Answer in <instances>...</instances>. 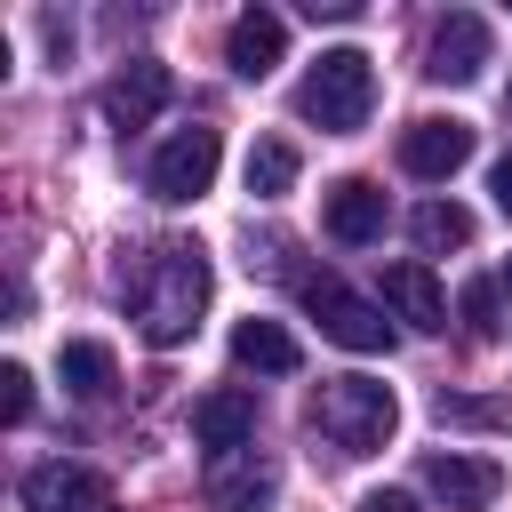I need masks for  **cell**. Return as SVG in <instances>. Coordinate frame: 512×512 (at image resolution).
I'll return each instance as SVG.
<instances>
[{
  "label": "cell",
  "mask_w": 512,
  "mask_h": 512,
  "mask_svg": "<svg viewBox=\"0 0 512 512\" xmlns=\"http://www.w3.org/2000/svg\"><path fill=\"white\" fill-rule=\"evenodd\" d=\"M168 88H176V80H168V64H144V56H136L128 72H112V80H104V120H112V128H144V120L168 104Z\"/></svg>",
  "instance_id": "cell-14"
},
{
  "label": "cell",
  "mask_w": 512,
  "mask_h": 512,
  "mask_svg": "<svg viewBox=\"0 0 512 512\" xmlns=\"http://www.w3.org/2000/svg\"><path fill=\"white\" fill-rule=\"evenodd\" d=\"M360 512H416V496H400V488H376V496H360Z\"/></svg>",
  "instance_id": "cell-24"
},
{
  "label": "cell",
  "mask_w": 512,
  "mask_h": 512,
  "mask_svg": "<svg viewBox=\"0 0 512 512\" xmlns=\"http://www.w3.org/2000/svg\"><path fill=\"white\" fill-rule=\"evenodd\" d=\"M232 360L256 368V376H296V368H304V352H296V336H288L280 320H240V328H232Z\"/></svg>",
  "instance_id": "cell-16"
},
{
  "label": "cell",
  "mask_w": 512,
  "mask_h": 512,
  "mask_svg": "<svg viewBox=\"0 0 512 512\" xmlns=\"http://www.w3.org/2000/svg\"><path fill=\"white\" fill-rule=\"evenodd\" d=\"M480 64H488V24L472 8H448L432 24V40H424V72L440 88H464V80H480Z\"/></svg>",
  "instance_id": "cell-9"
},
{
  "label": "cell",
  "mask_w": 512,
  "mask_h": 512,
  "mask_svg": "<svg viewBox=\"0 0 512 512\" xmlns=\"http://www.w3.org/2000/svg\"><path fill=\"white\" fill-rule=\"evenodd\" d=\"M488 200L512 216V152H504V160H488Z\"/></svg>",
  "instance_id": "cell-23"
},
{
  "label": "cell",
  "mask_w": 512,
  "mask_h": 512,
  "mask_svg": "<svg viewBox=\"0 0 512 512\" xmlns=\"http://www.w3.org/2000/svg\"><path fill=\"white\" fill-rule=\"evenodd\" d=\"M216 160H224L216 128H176V136L152 152V192H160V200H200V192L216 184Z\"/></svg>",
  "instance_id": "cell-6"
},
{
  "label": "cell",
  "mask_w": 512,
  "mask_h": 512,
  "mask_svg": "<svg viewBox=\"0 0 512 512\" xmlns=\"http://www.w3.org/2000/svg\"><path fill=\"white\" fill-rule=\"evenodd\" d=\"M440 424H472V432H488V424H504V408H496V400H472V392H440Z\"/></svg>",
  "instance_id": "cell-21"
},
{
  "label": "cell",
  "mask_w": 512,
  "mask_h": 512,
  "mask_svg": "<svg viewBox=\"0 0 512 512\" xmlns=\"http://www.w3.org/2000/svg\"><path fill=\"white\" fill-rule=\"evenodd\" d=\"M288 184H296V144L288 136H256L248 144V192L256 200H280Z\"/></svg>",
  "instance_id": "cell-18"
},
{
  "label": "cell",
  "mask_w": 512,
  "mask_h": 512,
  "mask_svg": "<svg viewBox=\"0 0 512 512\" xmlns=\"http://www.w3.org/2000/svg\"><path fill=\"white\" fill-rule=\"evenodd\" d=\"M504 104H512V88H504Z\"/></svg>",
  "instance_id": "cell-26"
},
{
  "label": "cell",
  "mask_w": 512,
  "mask_h": 512,
  "mask_svg": "<svg viewBox=\"0 0 512 512\" xmlns=\"http://www.w3.org/2000/svg\"><path fill=\"white\" fill-rule=\"evenodd\" d=\"M128 304H136L144 344H160V352L184 344V336L200 328V312H208V256H200V240H160V248L136 264Z\"/></svg>",
  "instance_id": "cell-1"
},
{
  "label": "cell",
  "mask_w": 512,
  "mask_h": 512,
  "mask_svg": "<svg viewBox=\"0 0 512 512\" xmlns=\"http://www.w3.org/2000/svg\"><path fill=\"white\" fill-rule=\"evenodd\" d=\"M408 232H416V248H424V256H440V248H464V240H472V216H464L456 200H416Z\"/></svg>",
  "instance_id": "cell-19"
},
{
  "label": "cell",
  "mask_w": 512,
  "mask_h": 512,
  "mask_svg": "<svg viewBox=\"0 0 512 512\" xmlns=\"http://www.w3.org/2000/svg\"><path fill=\"white\" fill-rule=\"evenodd\" d=\"M384 304H392L408 328H448V296H440V280H432L416 256L384 264Z\"/></svg>",
  "instance_id": "cell-15"
},
{
  "label": "cell",
  "mask_w": 512,
  "mask_h": 512,
  "mask_svg": "<svg viewBox=\"0 0 512 512\" xmlns=\"http://www.w3.org/2000/svg\"><path fill=\"white\" fill-rule=\"evenodd\" d=\"M504 296H512V264H504Z\"/></svg>",
  "instance_id": "cell-25"
},
{
  "label": "cell",
  "mask_w": 512,
  "mask_h": 512,
  "mask_svg": "<svg viewBox=\"0 0 512 512\" xmlns=\"http://www.w3.org/2000/svg\"><path fill=\"white\" fill-rule=\"evenodd\" d=\"M280 48H288V24H280L272 8H240L232 32H224V64H232L240 80H264V72L280 64Z\"/></svg>",
  "instance_id": "cell-13"
},
{
  "label": "cell",
  "mask_w": 512,
  "mask_h": 512,
  "mask_svg": "<svg viewBox=\"0 0 512 512\" xmlns=\"http://www.w3.org/2000/svg\"><path fill=\"white\" fill-rule=\"evenodd\" d=\"M496 304H504V280H472V288H464V336H472V344H488V336L504 328Z\"/></svg>",
  "instance_id": "cell-20"
},
{
  "label": "cell",
  "mask_w": 512,
  "mask_h": 512,
  "mask_svg": "<svg viewBox=\"0 0 512 512\" xmlns=\"http://www.w3.org/2000/svg\"><path fill=\"white\" fill-rule=\"evenodd\" d=\"M248 432H256V392L224 384V392L192 400V440H200L208 456H232V448H248Z\"/></svg>",
  "instance_id": "cell-12"
},
{
  "label": "cell",
  "mask_w": 512,
  "mask_h": 512,
  "mask_svg": "<svg viewBox=\"0 0 512 512\" xmlns=\"http://www.w3.org/2000/svg\"><path fill=\"white\" fill-rule=\"evenodd\" d=\"M304 304H312L320 336H336L344 352H384V344H392V320H384V304L352 296L336 272H312V280H304Z\"/></svg>",
  "instance_id": "cell-4"
},
{
  "label": "cell",
  "mask_w": 512,
  "mask_h": 512,
  "mask_svg": "<svg viewBox=\"0 0 512 512\" xmlns=\"http://www.w3.org/2000/svg\"><path fill=\"white\" fill-rule=\"evenodd\" d=\"M392 424H400V400H392V384H376V376H328V384L312 392V432H320L336 456H376V448L392 440Z\"/></svg>",
  "instance_id": "cell-2"
},
{
  "label": "cell",
  "mask_w": 512,
  "mask_h": 512,
  "mask_svg": "<svg viewBox=\"0 0 512 512\" xmlns=\"http://www.w3.org/2000/svg\"><path fill=\"white\" fill-rule=\"evenodd\" d=\"M424 488H432L448 512H488V504L504 496V464L464 456V448H432V456H424Z\"/></svg>",
  "instance_id": "cell-7"
},
{
  "label": "cell",
  "mask_w": 512,
  "mask_h": 512,
  "mask_svg": "<svg viewBox=\"0 0 512 512\" xmlns=\"http://www.w3.org/2000/svg\"><path fill=\"white\" fill-rule=\"evenodd\" d=\"M56 376H64V392H72V400H104V392L120 384V360H112V344L72 336V344H56Z\"/></svg>",
  "instance_id": "cell-17"
},
{
  "label": "cell",
  "mask_w": 512,
  "mask_h": 512,
  "mask_svg": "<svg viewBox=\"0 0 512 512\" xmlns=\"http://www.w3.org/2000/svg\"><path fill=\"white\" fill-rule=\"evenodd\" d=\"M24 512H120L112 480L96 464H72V456H48L24 472Z\"/></svg>",
  "instance_id": "cell-5"
},
{
  "label": "cell",
  "mask_w": 512,
  "mask_h": 512,
  "mask_svg": "<svg viewBox=\"0 0 512 512\" xmlns=\"http://www.w3.org/2000/svg\"><path fill=\"white\" fill-rule=\"evenodd\" d=\"M464 160H472V128H464V120H408V136H400V168H408V176L448 184Z\"/></svg>",
  "instance_id": "cell-11"
},
{
  "label": "cell",
  "mask_w": 512,
  "mask_h": 512,
  "mask_svg": "<svg viewBox=\"0 0 512 512\" xmlns=\"http://www.w3.org/2000/svg\"><path fill=\"white\" fill-rule=\"evenodd\" d=\"M24 416H32V376L8 360L0 368V424H24Z\"/></svg>",
  "instance_id": "cell-22"
},
{
  "label": "cell",
  "mask_w": 512,
  "mask_h": 512,
  "mask_svg": "<svg viewBox=\"0 0 512 512\" xmlns=\"http://www.w3.org/2000/svg\"><path fill=\"white\" fill-rule=\"evenodd\" d=\"M280 496V464L256 456V448H232V456H208V512H272Z\"/></svg>",
  "instance_id": "cell-8"
},
{
  "label": "cell",
  "mask_w": 512,
  "mask_h": 512,
  "mask_svg": "<svg viewBox=\"0 0 512 512\" xmlns=\"http://www.w3.org/2000/svg\"><path fill=\"white\" fill-rule=\"evenodd\" d=\"M368 112H376V64L360 48H320V64L296 88V120H312L320 136H352L368 128Z\"/></svg>",
  "instance_id": "cell-3"
},
{
  "label": "cell",
  "mask_w": 512,
  "mask_h": 512,
  "mask_svg": "<svg viewBox=\"0 0 512 512\" xmlns=\"http://www.w3.org/2000/svg\"><path fill=\"white\" fill-rule=\"evenodd\" d=\"M320 224H328V240H344V248L384 240V184H368V176H336V184L320 192Z\"/></svg>",
  "instance_id": "cell-10"
}]
</instances>
